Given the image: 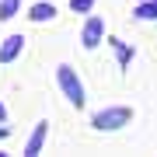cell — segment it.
<instances>
[{
	"label": "cell",
	"instance_id": "cell-1",
	"mask_svg": "<svg viewBox=\"0 0 157 157\" xmlns=\"http://www.w3.org/2000/svg\"><path fill=\"white\" fill-rule=\"evenodd\" d=\"M56 87H59V94L67 98L73 108H84V101H87L84 94H87V91H84V80H80V73L73 70L70 63H59V67H56Z\"/></svg>",
	"mask_w": 157,
	"mask_h": 157
},
{
	"label": "cell",
	"instance_id": "cell-12",
	"mask_svg": "<svg viewBox=\"0 0 157 157\" xmlns=\"http://www.w3.org/2000/svg\"><path fill=\"white\" fill-rule=\"evenodd\" d=\"M7 119H11V115H7V105L0 101V122H7Z\"/></svg>",
	"mask_w": 157,
	"mask_h": 157
},
{
	"label": "cell",
	"instance_id": "cell-6",
	"mask_svg": "<svg viewBox=\"0 0 157 157\" xmlns=\"http://www.w3.org/2000/svg\"><path fill=\"white\" fill-rule=\"evenodd\" d=\"M59 11H56V4H49V0H39V4H32V11H28V21L35 25H45V21H52Z\"/></svg>",
	"mask_w": 157,
	"mask_h": 157
},
{
	"label": "cell",
	"instance_id": "cell-11",
	"mask_svg": "<svg viewBox=\"0 0 157 157\" xmlns=\"http://www.w3.org/2000/svg\"><path fill=\"white\" fill-rule=\"evenodd\" d=\"M7 136H11V126H7V122H0V140H7Z\"/></svg>",
	"mask_w": 157,
	"mask_h": 157
},
{
	"label": "cell",
	"instance_id": "cell-3",
	"mask_svg": "<svg viewBox=\"0 0 157 157\" xmlns=\"http://www.w3.org/2000/svg\"><path fill=\"white\" fill-rule=\"evenodd\" d=\"M101 42H105V21H101L98 14H87L84 28H80V45H84V49H98Z\"/></svg>",
	"mask_w": 157,
	"mask_h": 157
},
{
	"label": "cell",
	"instance_id": "cell-7",
	"mask_svg": "<svg viewBox=\"0 0 157 157\" xmlns=\"http://www.w3.org/2000/svg\"><path fill=\"white\" fill-rule=\"evenodd\" d=\"M133 17L136 21H157V0H140L133 7Z\"/></svg>",
	"mask_w": 157,
	"mask_h": 157
},
{
	"label": "cell",
	"instance_id": "cell-9",
	"mask_svg": "<svg viewBox=\"0 0 157 157\" xmlns=\"http://www.w3.org/2000/svg\"><path fill=\"white\" fill-rule=\"evenodd\" d=\"M21 11V0H0V21H11Z\"/></svg>",
	"mask_w": 157,
	"mask_h": 157
},
{
	"label": "cell",
	"instance_id": "cell-2",
	"mask_svg": "<svg viewBox=\"0 0 157 157\" xmlns=\"http://www.w3.org/2000/svg\"><path fill=\"white\" fill-rule=\"evenodd\" d=\"M129 122H133V108L129 105H108V108H101V112L91 115V129L94 133H119Z\"/></svg>",
	"mask_w": 157,
	"mask_h": 157
},
{
	"label": "cell",
	"instance_id": "cell-4",
	"mask_svg": "<svg viewBox=\"0 0 157 157\" xmlns=\"http://www.w3.org/2000/svg\"><path fill=\"white\" fill-rule=\"evenodd\" d=\"M45 136H49V119H39V122H35V129H32V136L25 140V150H21V154H28V157L42 154V147H45Z\"/></svg>",
	"mask_w": 157,
	"mask_h": 157
},
{
	"label": "cell",
	"instance_id": "cell-8",
	"mask_svg": "<svg viewBox=\"0 0 157 157\" xmlns=\"http://www.w3.org/2000/svg\"><path fill=\"white\" fill-rule=\"evenodd\" d=\"M112 49L119 52V70H129V59H133V49L122 42V39H112Z\"/></svg>",
	"mask_w": 157,
	"mask_h": 157
},
{
	"label": "cell",
	"instance_id": "cell-10",
	"mask_svg": "<svg viewBox=\"0 0 157 157\" xmlns=\"http://www.w3.org/2000/svg\"><path fill=\"white\" fill-rule=\"evenodd\" d=\"M70 11L73 14H91L94 11V0H70Z\"/></svg>",
	"mask_w": 157,
	"mask_h": 157
},
{
	"label": "cell",
	"instance_id": "cell-5",
	"mask_svg": "<svg viewBox=\"0 0 157 157\" xmlns=\"http://www.w3.org/2000/svg\"><path fill=\"white\" fill-rule=\"evenodd\" d=\"M21 49H25V35H7L4 42H0V63H14L17 56H21Z\"/></svg>",
	"mask_w": 157,
	"mask_h": 157
}]
</instances>
